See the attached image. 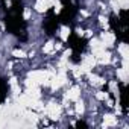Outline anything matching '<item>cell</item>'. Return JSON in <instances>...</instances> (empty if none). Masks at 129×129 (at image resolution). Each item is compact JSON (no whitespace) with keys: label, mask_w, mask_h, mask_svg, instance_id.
Here are the masks:
<instances>
[{"label":"cell","mask_w":129,"mask_h":129,"mask_svg":"<svg viewBox=\"0 0 129 129\" xmlns=\"http://www.w3.org/2000/svg\"><path fill=\"white\" fill-rule=\"evenodd\" d=\"M94 66H96V58L93 55H87V56H84V59L81 62V70L84 73H90L94 69Z\"/></svg>","instance_id":"cell-1"},{"label":"cell","mask_w":129,"mask_h":129,"mask_svg":"<svg viewBox=\"0 0 129 129\" xmlns=\"http://www.w3.org/2000/svg\"><path fill=\"white\" fill-rule=\"evenodd\" d=\"M79 97H81V87H72V88H69V91L66 94V99L76 102V100H79Z\"/></svg>","instance_id":"cell-3"},{"label":"cell","mask_w":129,"mask_h":129,"mask_svg":"<svg viewBox=\"0 0 129 129\" xmlns=\"http://www.w3.org/2000/svg\"><path fill=\"white\" fill-rule=\"evenodd\" d=\"M12 55H14L15 58H24V56H26V53H24L23 50H14Z\"/></svg>","instance_id":"cell-11"},{"label":"cell","mask_w":129,"mask_h":129,"mask_svg":"<svg viewBox=\"0 0 129 129\" xmlns=\"http://www.w3.org/2000/svg\"><path fill=\"white\" fill-rule=\"evenodd\" d=\"M78 103H76V111L78 112H84V103L82 102H79V100H76Z\"/></svg>","instance_id":"cell-12"},{"label":"cell","mask_w":129,"mask_h":129,"mask_svg":"<svg viewBox=\"0 0 129 129\" xmlns=\"http://www.w3.org/2000/svg\"><path fill=\"white\" fill-rule=\"evenodd\" d=\"M117 52L120 53V56H121V58H127V55H129L127 44H126V43H121V44H118V47H117Z\"/></svg>","instance_id":"cell-6"},{"label":"cell","mask_w":129,"mask_h":129,"mask_svg":"<svg viewBox=\"0 0 129 129\" xmlns=\"http://www.w3.org/2000/svg\"><path fill=\"white\" fill-rule=\"evenodd\" d=\"M59 35H61V40H62V41H67L69 37H70V27H69V26H62Z\"/></svg>","instance_id":"cell-7"},{"label":"cell","mask_w":129,"mask_h":129,"mask_svg":"<svg viewBox=\"0 0 129 129\" xmlns=\"http://www.w3.org/2000/svg\"><path fill=\"white\" fill-rule=\"evenodd\" d=\"M52 49H53V43H52V41H49V43H46V46L43 47V52H44V53H50V52H52Z\"/></svg>","instance_id":"cell-10"},{"label":"cell","mask_w":129,"mask_h":129,"mask_svg":"<svg viewBox=\"0 0 129 129\" xmlns=\"http://www.w3.org/2000/svg\"><path fill=\"white\" fill-rule=\"evenodd\" d=\"M100 41L105 47H112L114 43H115V34L112 32H103L102 37H100Z\"/></svg>","instance_id":"cell-2"},{"label":"cell","mask_w":129,"mask_h":129,"mask_svg":"<svg viewBox=\"0 0 129 129\" xmlns=\"http://www.w3.org/2000/svg\"><path fill=\"white\" fill-rule=\"evenodd\" d=\"M103 121H105V127L106 126H115L117 124V118L112 114H105L103 115Z\"/></svg>","instance_id":"cell-5"},{"label":"cell","mask_w":129,"mask_h":129,"mask_svg":"<svg viewBox=\"0 0 129 129\" xmlns=\"http://www.w3.org/2000/svg\"><path fill=\"white\" fill-rule=\"evenodd\" d=\"M117 76L120 78V81H121V82H124V84H126V81H127V70H126V69H123V67H121V69H117Z\"/></svg>","instance_id":"cell-8"},{"label":"cell","mask_w":129,"mask_h":129,"mask_svg":"<svg viewBox=\"0 0 129 129\" xmlns=\"http://www.w3.org/2000/svg\"><path fill=\"white\" fill-rule=\"evenodd\" d=\"M50 6H52V5L47 2V0H37V2H35V9H37L38 12H46Z\"/></svg>","instance_id":"cell-4"},{"label":"cell","mask_w":129,"mask_h":129,"mask_svg":"<svg viewBox=\"0 0 129 129\" xmlns=\"http://www.w3.org/2000/svg\"><path fill=\"white\" fill-rule=\"evenodd\" d=\"M109 96H108V93H105V91H97L96 93V99H99V100H106Z\"/></svg>","instance_id":"cell-9"},{"label":"cell","mask_w":129,"mask_h":129,"mask_svg":"<svg viewBox=\"0 0 129 129\" xmlns=\"http://www.w3.org/2000/svg\"><path fill=\"white\" fill-rule=\"evenodd\" d=\"M30 15H32V11L27 8V9L24 11V18H26V20H27V18H30Z\"/></svg>","instance_id":"cell-13"}]
</instances>
